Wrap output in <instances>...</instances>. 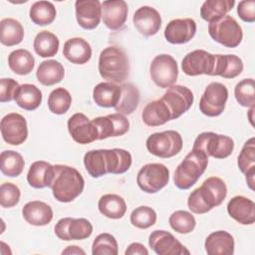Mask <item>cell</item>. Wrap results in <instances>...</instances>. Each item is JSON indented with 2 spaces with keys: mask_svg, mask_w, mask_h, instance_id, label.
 Instances as JSON below:
<instances>
[{
  "mask_svg": "<svg viewBox=\"0 0 255 255\" xmlns=\"http://www.w3.org/2000/svg\"><path fill=\"white\" fill-rule=\"evenodd\" d=\"M105 154L108 173L122 174L127 172L131 166V154L124 148L105 149Z\"/></svg>",
  "mask_w": 255,
  "mask_h": 255,
  "instance_id": "30",
  "label": "cell"
},
{
  "mask_svg": "<svg viewBox=\"0 0 255 255\" xmlns=\"http://www.w3.org/2000/svg\"><path fill=\"white\" fill-rule=\"evenodd\" d=\"M234 96L237 103L246 108L255 107V83L254 79H243L236 84Z\"/></svg>",
  "mask_w": 255,
  "mask_h": 255,
  "instance_id": "43",
  "label": "cell"
},
{
  "mask_svg": "<svg viewBox=\"0 0 255 255\" xmlns=\"http://www.w3.org/2000/svg\"><path fill=\"white\" fill-rule=\"evenodd\" d=\"M254 110H255V107H252L250 108L249 112H248V118H249V122L251 124V126L253 127L254 124H253V113H254Z\"/></svg>",
  "mask_w": 255,
  "mask_h": 255,
  "instance_id": "54",
  "label": "cell"
},
{
  "mask_svg": "<svg viewBox=\"0 0 255 255\" xmlns=\"http://www.w3.org/2000/svg\"><path fill=\"white\" fill-rule=\"evenodd\" d=\"M227 212L231 218L242 225H251L255 222V203L245 196L232 197L227 204Z\"/></svg>",
  "mask_w": 255,
  "mask_h": 255,
  "instance_id": "22",
  "label": "cell"
},
{
  "mask_svg": "<svg viewBox=\"0 0 255 255\" xmlns=\"http://www.w3.org/2000/svg\"><path fill=\"white\" fill-rule=\"evenodd\" d=\"M121 86L112 82H102L93 90L94 102L102 108H115L121 99Z\"/></svg>",
  "mask_w": 255,
  "mask_h": 255,
  "instance_id": "27",
  "label": "cell"
},
{
  "mask_svg": "<svg viewBox=\"0 0 255 255\" xmlns=\"http://www.w3.org/2000/svg\"><path fill=\"white\" fill-rule=\"evenodd\" d=\"M99 211L110 219H120L127 212L125 199L115 193H108L101 196L98 201Z\"/></svg>",
  "mask_w": 255,
  "mask_h": 255,
  "instance_id": "32",
  "label": "cell"
},
{
  "mask_svg": "<svg viewBox=\"0 0 255 255\" xmlns=\"http://www.w3.org/2000/svg\"><path fill=\"white\" fill-rule=\"evenodd\" d=\"M54 165L45 160L34 161L28 170L27 181L33 188L51 187L54 178Z\"/></svg>",
  "mask_w": 255,
  "mask_h": 255,
  "instance_id": "26",
  "label": "cell"
},
{
  "mask_svg": "<svg viewBox=\"0 0 255 255\" xmlns=\"http://www.w3.org/2000/svg\"><path fill=\"white\" fill-rule=\"evenodd\" d=\"M72 104V96L65 88H56L48 97V108L54 115L66 114Z\"/></svg>",
  "mask_w": 255,
  "mask_h": 255,
  "instance_id": "42",
  "label": "cell"
},
{
  "mask_svg": "<svg viewBox=\"0 0 255 255\" xmlns=\"http://www.w3.org/2000/svg\"><path fill=\"white\" fill-rule=\"evenodd\" d=\"M62 254H69V255H71V254H76V255L83 254V255H85L86 252H85V250H83L82 248H80L77 245H70V246H67V248L62 251Z\"/></svg>",
  "mask_w": 255,
  "mask_h": 255,
  "instance_id": "52",
  "label": "cell"
},
{
  "mask_svg": "<svg viewBox=\"0 0 255 255\" xmlns=\"http://www.w3.org/2000/svg\"><path fill=\"white\" fill-rule=\"evenodd\" d=\"M196 29V22L191 18L173 19L164 29V38L170 44H185L195 36Z\"/></svg>",
  "mask_w": 255,
  "mask_h": 255,
  "instance_id": "18",
  "label": "cell"
},
{
  "mask_svg": "<svg viewBox=\"0 0 255 255\" xmlns=\"http://www.w3.org/2000/svg\"><path fill=\"white\" fill-rule=\"evenodd\" d=\"M22 216L33 226H45L52 221L54 214L49 204L41 200H33L23 206Z\"/></svg>",
  "mask_w": 255,
  "mask_h": 255,
  "instance_id": "23",
  "label": "cell"
},
{
  "mask_svg": "<svg viewBox=\"0 0 255 255\" xmlns=\"http://www.w3.org/2000/svg\"><path fill=\"white\" fill-rule=\"evenodd\" d=\"M76 19L85 30L96 29L102 18V6L99 0H78L75 2Z\"/></svg>",
  "mask_w": 255,
  "mask_h": 255,
  "instance_id": "20",
  "label": "cell"
},
{
  "mask_svg": "<svg viewBox=\"0 0 255 255\" xmlns=\"http://www.w3.org/2000/svg\"><path fill=\"white\" fill-rule=\"evenodd\" d=\"M235 5L234 0H206L200 8V16L208 23L225 16Z\"/></svg>",
  "mask_w": 255,
  "mask_h": 255,
  "instance_id": "37",
  "label": "cell"
},
{
  "mask_svg": "<svg viewBox=\"0 0 255 255\" xmlns=\"http://www.w3.org/2000/svg\"><path fill=\"white\" fill-rule=\"evenodd\" d=\"M156 219L157 215L154 209L145 205L134 208L129 216L131 225L138 229H147L153 226L156 222Z\"/></svg>",
  "mask_w": 255,
  "mask_h": 255,
  "instance_id": "45",
  "label": "cell"
},
{
  "mask_svg": "<svg viewBox=\"0 0 255 255\" xmlns=\"http://www.w3.org/2000/svg\"><path fill=\"white\" fill-rule=\"evenodd\" d=\"M149 247L157 255H188L190 252L170 232L154 230L148 237Z\"/></svg>",
  "mask_w": 255,
  "mask_h": 255,
  "instance_id": "17",
  "label": "cell"
},
{
  "mask_svg": "<svg viewBox=\"0 0 255 255\" xmlns=\"http://www.w3.org/2000/svg\"><path fill=\"white\" fill-rule=\"evenodd\" d=\"M29 16L34 24L38 26H46L54 22L57 16V11L52 2L42 0L32 4Z\"/></svg>",
  "mask_w": 255,
  "mask_h": 255,
  "instance_id": "38",
  "label": "cell"
},
{
  "mask_svg": "<svg viewBox=\"0 0 255 255\" xmlns=\"http://www.w3.org/2000/svg\"><path fill=\"white\" fill-rule=\"evenodd\" d=\"M145 146L152 155L160 158H169L181 151L183 140L178 131L168 129L150 134L145 141Z\"/></svg>",
  "mask_w": 255,
  "mask_h": 255,
  "instance_id": "7",
  "label": "cell"
},
{
  "mask_svg": "<svg viewBox=\"0 0 255 255\" xmlns=\"http://www.w3.org/2000/svg\"><path fill=\"white\" fill-rule=\"evenodd\" d=\"M60 41L58 37L47 30L40 31L34 38L33 48L35 53L42 58L54 57L59 51Z\"/></svg>",
  "mask_w": 255,
  "mask_h": 255,
  "instance_id": "35",
  "label": "cell"
},
{
  "mask_svg": "<svg viewBox=\"0 0 255 255\" xmlns=\"http://www.w3.org/2000/svg\"><path fill=\"white\" fill-rule=\"evenodd\" d=\"M14 101L21 109L34 111L42 103V92L33 84H22L15 94Z\"/></svg>",
  "mask_w": 255,
  "mask_h": 255,
  "instance_id": "33",
  "label": "cell"
},
{
  "mask_svg": "<svg viewBox=\"0 0 255 255\" xmlns=\"http://www.w3.org/2000/svg\"><path fill=\"white\" fill-rule=\"evenodd\" d=\"M119 253L118 241L110 233H101L93 241V255H117Z\"/></svg>",
  "mask_w": 255,
  "mask_h": 255,
  "instance_id": "46",
  "label": "cell"
},
{
  "mask_svg": "<svg viewBox=\"0 0 255 255\" xmlns=\"http://www.w3.org/2000/svg\"><path fill=\"white\" fill-rule=\"evenodd\" d=\"M170 227L177 233L188 234L192 232L196 226L195 217L188 211L176 210L168 219Z\"/></svg>",
  "mask_w": 255,
  "mask_h": 255,
  "instance_id": "44",
  "label": "cell"
},
{
  "mask_svg": "<svg viewBox=\"0 0 255 255\" xmlns=\"http://www.w3.org/2000/svg\"><path fill=\"white\" fill-rule=\"evenodd\" d=\"M169 169L162 163L144 164L137 172L136 183L145 193H156L167 185Z\"/></svg>",
  "mask_w": 255,
  "mask_h": 255,
  "instance_id": "8",
  "label": "cell"
},
{
  "mask_svg": "<svg viewBox=\"0 0 255 255\" xmlns=\"http://www.w3.org/2000/svg\"><path fill=\"white\" fill-rule=\"evenodd\" d=\"M215 55L201 49L187 53L181 61L182 72L190 77L199 75L213 76Z\"/></svg>",
  "mask_w": 255,
  "mask_h": 255,
  "instance_id": "13",
  "label": "cell"
},
{
  "mask_svg": "<svg viewBox=\"0 0 255 255\" xmlns=\"http://www.w3.org/2000/svg\"><path fill=\"white\" fill-rule=\"evenodd\" d=\"M21 197L20 188L12 182H4L0 186V204L3 208L16 206Z\"/></svg>",
  "mask_w": 255,
  "mask_h": 255,
  "instance_id": "48",
  "label": "cell"
},
{
  "mask_svg": "<svg viewBox=\"0 0 255 255\" xmlns=\"http://www.w3.org/2000/svg\"><path fill=\"white\" fill-rule=\"evenodd\" d=\"M126 255H148V250L139 242H133L128 246L125 251Z\"/></svg>",
  "mask_w": 255,
  "mask_h": 255,
  "instance_id": "51",
  "label": "cell"
},
{
  "mask_svg": "<svg viewBox=\"0 0 255 255\" xmlns=\"http://www.w3.org/2000/svg\"><path fill=\"white\" fill-rule=\"evenodd\" d=\"M72 138L80 144H88L98 139V130L93 121L83 113H76L67 123Z\"/></svg>",
  "mask_w": 255,
  "mask_h": 255,
  "instance_id": "16",
  "label": "cell"
},
{
  "mask_svg": "<svg viewBox=\"0 0 255 255\" xmlns=\"http://www.w3.org/2000/svg\"><path fill=\"white\" fill-rule=\"evenodd\" d=\"M160 100L168 108L171 114V120H176L191 108L194 96L187 87L173 85L167 88Z\"/></svg>",
  "mask_w": 255,
  "mask_h": 255,
  "instance_id": "11",
  "label": "cell"
},
{
  "mask_svg": "<svg viewBox=\"0 0 255 255\" xmlns=\"http://www.w3.org/2000/svg\"><path fill=\"white\" fill-rule=\"evenodd\" d=\"M19 84L12 78H2L0 80V102L7 103L14 100Z\"/></svg>",
  "mask_w": 255,
  "mask_h": 255,
  "instance_id": "49",
  "label": "cell"
},
{
  "mask_svg": "<svg viewBox=\"0 0 255 255\" xmlns=\"http://www.w3.org/2000/svg\"><path fill=\"white\" fill-rule=\"evenodd\" d=\"M227 195V186L223 179L217 176L206 178L195 188L187 198V206L192 213L204 214L219 206Z\"/></svg>",
  "mask_w": 255,
  "mask_h": 255,
  "instance_id": "1",
  "label": "cell"
},
{
  "mask_svg": "<svg viewBox=\"0 0 255 255\" xmlns=\"http://www.w3.org/2000/svg\"><path fill=\"white\" fill-rule=\"evenodd\" d=\"M234 238L225 230L210 233L204 242V248L209 255H232L234 253Z\"/></svg>",
  "mask_w": 255,
  "mask_h": 255,
  "instance_id": "24",
  "label": "cell"
},
{
  "mask_svg": "<svg viewBox=\"0 0 255 255\" xmlns=\"http://www.w3.org/2000/svg\"><path fill=\"white\" fill-rule=\"evenodd\" d=\"M237 14L242 21L247 23H253L255 21V1H240L237 5Z\"/></svg>",
  "mask_w": 255,
  "mask_h": 255,
  "instance_id": "50",
  "label": "cell"
},
{
  "mask_svg": "<svg viewBox=\"0 0 255 255\" xmlns=\"http://www.w3.org/2000/svg\"><path fill=\"white\" fill-rule=\"evenodd\" d=\"M63 55L73 64L84 65L92 57V47L84 38H70L64 44Z\"/></svg>",
  "mask_w": 255,
  "mask_h": 255,
  "instance_id": "25",
  "label": "cell"
},
{
  "mask_svg": "<svg viewBox=\"0 0 255 255\" xmlns=\"http://www.w3.org/2000/svg\"><path fill=\"white\" fill-rule=\"evenodd\" d=\"M102 19L107 28L113 31L124 27L128 13V3L124 0H107L101 3Z\"/></svg>",
  "mask_w": 255,
  "mask_h": 255,
  "instance_id": "19",
  "label": "cell"
},
{
  "mask_svg": "<svg viewBox=\"0 0 255 255\" xmlns=\"http://www.w3.org/2000/svg\"><path fill=\"white\" fill-rule=\"evenodd\" d=\"M25 166L23 156L15 150H4L0 154L1 172L8 177L19 176Z\"/></svg>",
  "mask_w": 255,
  "mask_h": 255,
  "instance_id": "40",
  "label": "cell"
},
{
  "mask_svg": "<svg viewBox=\"0 0 255 255\" xmlns=\"http://www.w3.org/2000/svg\"><path fill=\"white\" fill-rule=\"evenodd\" d=\"M207 164L208 156L201 151L191 149L175 168L174 185L182 190L189 189L204 173Z\"/></svg>",
  "mask_w": 255,
  "mask_h": 255,
  "instance_id": "4",
  "label": "cell"
},
{
  "mask_svg": "<svg viewBox=\"0 0 255 255\" xmlns=\"http://www.w3.org/2000/svg\"><path fill=\"white\" fill-rule=\"evenodd\" d=\"M141 120L147 127H159L171 121V114L159 99L148 103L141 112Z\"/></svg>",
  "mask_w": 255,
  "mask_h": 255,
  "instance_id": "28",
  "label": "cell"
},
{
  "mask_svg": "<svg viewBox=\"0 0 255 255\" xmlns=\"http://www.w3.org/2000/svg\"><path fill=\"white\" fill-rule=\"evenodd\" d=\"M228 100V90L225 85L212 82L207 85L199 101L200 112L207 117L220 116Z\"/></svg>",
  "mask_w": 255,
  "mask_h": 255,
  "instance_id": "10",
  "label": "cell"
},
{
  "mask_svg": "<svg viewBox=\"0 0 255 255\" xmlns=\"http://www.w3.org/2000/svg\"><path fill=\"white\" fill-rule=\"evenodd\" d=\"M8 66L13 73L20 76H26L33 71L35 59L28 50L17 49L9 54Z\"/></svg>",
  "mask_w": 255,
  "mask_h": 255,
  "instance_id": "36",
  "label": "cell"
},
{
  "mask_svg": "<svg viewBox=\"0 0 255 255\" xmlns=\"http://www.w3.org/2000/svg\"><path fill=\"white\" fill-rule=\"evenodd\" d=\"M37 80L44 86H53L60 83L65 77L63 65L56 60H46L40 63L37 72Z\"/></svg>",
  "mask_w": 255,
  "mask_h": 255,
  "instance_id": "31",
  "label": "cell"
},
{
  "mask_svg": "<svg viewBox=\"0 0 255 255\" xmlns=\"http://www.w3.org/2000/svg\"><path fill=\"white\" fill-rule=\"evenodd\" d=\"M55 173L51 189L59 202L68 203L75 200L84 190L85 179L78 169L65 164H55Z\"/></svg>",
  "mask_w": 255,
  "mask_h": 255,
  "instance_id": "2",
  "label": "cell"
},
{
  "mask_svg": "<svg viewBox=\"0 0 255 255\" xmlns=\"http://www.w3.org/2000/svg\"><path fill=\"white\" fill-rule=\"evenodd\" d=\"M98 70L101 77L108 82L123 83L129 72L128 56L121 48L106 47L100 54Z\"/></svg>",
  "mask_w": 255,
  "mask_h": 255,
  "instance_id": "3",
  "label": "cell"
},
{
  "mask_svg": "<svg viewBox=\"0 0 255 255\" xmlns=\"http://www.w3.org/2000/svg\"><path fill=\"white\" fill-rule=\"evenodd\" d=\"M237 164L242 173L255 167V138L250 137L243 145L237 159Z\"/></svg>",
  "mask_w": 255,
  "mask_h": 255,
  "instance_id": "47",
  "label": "cell"
},
{
  "mask_svg": "<svg viewBox=\"0 0 255 255\" xmlns=\"http://www.w3.org/2000/svg\"><path fill=\"white\" fill-rule=\"evenodd\" d=\"M0 129L3 140L11 145H20L28 137L27 121L18 113H10L4 116L1 120Z\"/></svg>",
  "mask_w": 255,
  "mask_h": 255,
  "instance_id": "14",
  "label": "cell"
},
{
  "mask_svg": "<svg viewBox=\"0 0 255 255\" xmlns=\"http://www.w3.org/2000/svg\"><path fill=\"white\" fill-rule=\"evenodd\" d=\"M209 36L227 48H236L243 39V31L238 22L231 16H222L208 24Z\"/></svg>",
  "mask_w": 255,
  "mask_h": 255,
  "instance_id": "6",
  "label": "cell"
},
{
  "mask_svg": "<svg viewBox=\"0 0 255 255\" xmlns=\"http://www.w3.org/2000/svg\"><path fill=\"white\" fill-rule=\"evenodd\" d=\"M24 38L22 24L14 18H4L0 21V42L2 45L12 47L19 45Z\"/></svg>",
  "mask_w": 255,
  "mask_h": 255,
  "instance_id": "34",
  "label": "cell"
},
{
  "mask_svg": "<svg viewBox=\"0 0 255 255\" xmlns=\"http://www.w3.org/2000/svg\"><path fill=\"white\" fill-rule=\"evenodd\" d=\"M152 82L159 88L167 89L173 86L178 77V66L175 59L168 54L155 56L149 66Z\"/></svg>",
  "mask_w": 255,
  "mask_h": 255,
  "instance_id": "9",
  "label": "cell"
},
{
  "mask_svg": "<svg viewBox=\"0 0 255 255\" xmlns=\"http://www.w3.org/2000/svg\"><path fill=\"white\" fill-rule=\"evenodd\" d=\"M192 149L201 151L208 157L223 159L233 152L234 140L225 134L204 131L196 136Z\"/></svg>",
  "mask_w": 255,
  "mask_h": 255,
  "instance_id": "5",
  "label": "cell"
},
{
  "mask_svg": "<svg viewBox=\"0 0 255 255\" xmlns=\"http://www.w3.org/2000/svg\"><path fill=\"white\" fill-rule=\"evenodd\" d=\"M92 121L97 128L98 139L100 140L124 135L129 129L128 118L120 113L98 117Z\"/></svg>",
  "mask_w": 255,
  "mask_h": 255,
  "instance_id": "15",
  "label": "cell"
},
{
  "mask_svg": "<svg viewBox=\"0 0 255 255\" xmlns=\"http://www.w3.org/2000/svg\"><path fill=\"white\" fill-rule=\"evenodd\" d=\"M243 67V62L238 56L233 54H217L215 55L213 76H220L224 79H233L242 73Z\"/></svg>",
  "mask_w": 255,
  "mask_h": 255,
  "instance_id": "29",
  "label": "cell"
},
{
  "mask_svg": "<svg viewBox=\"0 0 255 255\" xmlns=\"http://www.w3.org/2000/svg\"><path fill=\"white\" fill-rule=\"evenodd\" d=\"M84 165L88 173L94 178L106 175L108 171L105 149H93L86 152L84 155Z\"/></svg>",
  "mask_w": 255,
  "mask_h": 255,
  "instance_id": "41",
  "label": "cell"
},
{
  "mask_svg": "<svg viewBox=\"0 0 255 255\" xmlns=\"http://www.w3.org/2000/svg\"><path fill=\"white\" fill-rule=\"evenodd\" d=\"M135 29L145 37L155 35L161 27V16L159 12L150 6L139 7L132 16Z\"/></svg>",
  "mask_w": 255,
  "mask_h": 255,
  "instance_id": "21",
  "label": "cell"
},
{
  "mask_svg": "<svg viewBox=\"0 0 255 255\" xmlns=\"http://www.w3.org/2000/svg\"><path fill=\"white\" fill-rule=\"evenodd\" d=\"M245 174V179H246V182H247V185L248 187L251 189V190H254V175H255V167H252L250 168Z\"/></svg>",
  "mask_w": 255,
  "mask_h": 255,
  "instance_id": "53",
  "label": "cell"
},
{
  "mask_svg": "<svg viewBox=\"0 0 255 255\" xmlns=\"http://www.w3.org/2000/svg\"><path fill=\"white\" fill-rule=\"evenodd\" d=\"M56 236L64 241L84 240L93 233V225L86 218H61L54 227Z\"/></svg>",
  "mask_w": 255,
  "mask_h": 255,
  "instance_id": "12",
  "label": "cell"
},
{
  "mask_svg": "<svg viewBox=\"0 0 255 255\" xmlns=\"http://www.w3.org/2000/svg\"><path fill=\"white\" fill-rule=\"evenodd\" d=\"M122 89V95L119 104L115 107L116 112L123 114L125 116H128L132 114L139 103V92L137 88L130 84H123L121 86Z\"/></svg>",
  "mask_w": 255,
  "mask_h": 255,
  "instance_id": "39",
  "label": "cell"
}]
</instances>
